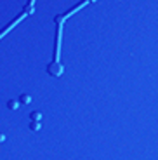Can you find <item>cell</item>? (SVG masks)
<instances>
[{
    "label": "cell",
    "instance_id": "3957f363",
    "mask_svg": "<svg viewBox=\"0 0 158 160\" xmlns=\"http://www.w3.org/2000/svg\"><path fill=\"white\" fill-rule=\"evenodd\" d=\"M19 104H21V103H19V99H9V101H7V108H9V110H12V111L18 110Z\"/></svg>",
    "mask_w": 158,
    "mask_h": 160
},
{
    "label": "cell",
    "instance_id": "5b68a950",
    "mask_svg": "<svg viewBox=\"0 0 158 160\" xmlns=\"http://www.w3.org/2000/svg\"><path fill=\"white\" fill-rule=\"evenodd\" d=\"M30 118H31V122H40V120H42V113H40V111H31Z\"/></svg>",
    "mask_w": 158,
    "mask_h": 160
},
{
    "label": "cell",
    "instance_id": "7a4b0ae2",
    "mask_svg": "<svg viewBox=\"0 0 158 160\" xmlns=\"http://www.w3.org/2000/svg\"><path fill=\"white\" fill-rule=\"evenodd\" d=\"M63 71H64V66L61 64V61H52L47 64V73L50 77H61Z\"/></svg>",
    "mask_w": 158,
    "mask_h": 160
},
{
    "label": "cell",
    "instance_id": "6da1fadb",
    "mask_svg": "<svg viewBox=\"0 0 158 160\" xmlns=\"http://www.w3.org/2000/svg\"><path fill=\"white\" fill-rule=\"evenodd\" d=\"M87 4V2H82V4H78L77 7H73V9L70 11V12H66V14H61V16H57L56 18V24H57V38H56V59L54 61H59V49H61V31H63V21H64L70 14H75L78 9H82L84 5Z\"/></svg>",
    "mask_w": 158,
    "mask_h": 160
},
{
    "label": "cell",
    "instance_id": "8992f818",
    "mask_svg": "<svg viewBox=\"0 0 158 160\" xmlns=\"http://www.w3.org/2000/svg\"><path fill=\"white\" fill-rule=\"evenodd\" d=\"M30 131H33V132H38L40 129H42V125H40V122H30Z\"/></svg>",
    "mask_w": 158,
    "mask_h": 160
},
{
    "label": "cell",
    "instance_id": "277c9868",
    "mask_svg": "<svg viewBox=\"0 0 158 160\" xmlns=\"http://www.w3.org/2000/svg\"><path fill=\"white\" fill-rule=\"evenodd\" d=\"M19 103H21V104H30V103H31V96H30V94H21V96H19Z\"/></svg>",
    "mask_w": 158,
    "mask_h": 160
}]
</instances>
